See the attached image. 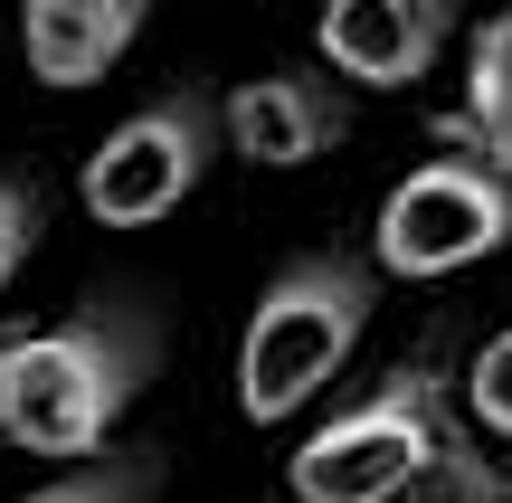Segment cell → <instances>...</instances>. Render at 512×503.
<instances>
[{
    "instance_id": "obj_5",
    "label": "cell",
    "mask_w": 512,
    "mask_h": 503,
    "mask_svg": "<svg viewBox=\"0 0 512 503\" xmlns=\"http://www.w3.org/2000/svg\"><path fill=\"white\" fill-rule=\"evenodd\" d=\"M512 238V181L475 162H418L380 200V266L389 276H456Z\"/></svg>"
},
{
    "instance_id": "obj_10",
    "label": "cell",
    "mask_w": 512,
    "mask_h": 503,
    "mask_svg": "<svg viewBox=\"0 0 512 503\" xmlns=\"http://www.w3.org/2000/svg\"><path fill=\"white\" fill-rule=\"evenodd\" d=\"M152 494H162V456H95V466L29 485L19 503H152Z\"/></svg>"
},
{
    "instance_id": "obj_3",
    "label": "cell",
    "mask_w": 512,
    "mask_h": 503,
    "mask_svg": "<svg viewBox=\"0 0 512 503\" xmlns=\"http://www.w3.org/2000/svg\"><path fill=\"white\" fill-rule=\"evenodd\" d=\"M456 437L437 361H399L361 409H332L323 428L294 447V494L304 503H399L427 485V466Z\"/></svg>"
},
{
    "instance_id": "obj_13",
    "label": "cell",
    "mask_w": 512,
    "mask_h": 503,
    "mask_svg": "<svg viewBox=\"0 0 512 503\" xmlns=\"http://www.w3.org/2000/svg\"><path fill=\"white\" fill-rule=\"evenodd\" d=\"M484 503H512V475H503V494H484Z\"/></svg>"
},
{
    "instance_id": "obj_8",
    "label": "cell",
    "mask_w": 512,
    "mask_h": 503,
    "mask_svg": "<svg viewBox=\"0 0 512 503\" xmlns=\"http://www.w3.org/2000/svg\"><path fill=\"white\" fill-rule=\"evenodd\" d=\"M38 86H95L114 57L143 38V0H29L19 19Z\"/></svg>"
},
{
    "instance_id": "obj_11",
    "label": "cell",
    "mask_w": 512,
    "mask_h": 503,
    "mask_svg": "<svg viewBox=\"0 0 512 503\" xmlns=\"http://www.w3.org/2000/svg\"><path fill=\"white\" fill-rule=\"evenodd\" d=\"M465 409H475V428L512 437V323L475 352V371H465Z\"/></svg>"
},
{
    "instance_id": "obj_12",
    "label": "cell",
    "mask_w": 512,
    "mask_h": 503,
    "mask_svg": "<svg viewBox=\"0 0 512 503\" xmlns=\"http://www.w3.org/2000/svg\"><path fill=\"white\" fill-rule=\"evenodd\" d=\"M29 247H38V190L29 181H0V285L29 266Z\"/></svg>"
},
{
    "instance_id": "obj_7",
    "label": "cell",
    "mask_w": 512,
    "mask_h": 503,
    "mask_svg": "<svg viewBox=\"0 0 512 503\" xmlns=\"http://www.w3.org/2000/svg\"><path fill=\"white\" fill-rule=\"evenodd\" d=\"M456 38V10L446 0H342V10L323 19V57L332 76H351V86H418L427 67H437V48Z\"/></svg>"
},
{
    "instance_id": "obj_6",
    "label": "cell",
    "mask_w": 512,
    "mask_h": 503,
    "mask_svg": "<svg viewBox=\"0 0 512 503\" xmlns=\"http://www.w3.org/2000/svg\"><path fill=\"white\" fill-rule=\"evenodd\" d=\"M219 133H228V152H247V162L294 171V162H313V152H332L351 133V105L332 95V76L275 67V76H256V86H238L219 105Z\"/></svg>"
},
{
    "instance_id": "obj_4",
    "label": "cell",
    "mask_w": 512,
    "mask_h": 503,
    "mask_svg": "<svg viewBox=\"0 0 512 503\" xmlns=\"http://www.w3.org/2000/svg\"><path fill=\"white\" fill-rule=\"evenodd\" d=\"M209 152H219V105L181 86V95H162V105L124 114V124L86 152L76 200L105 228H143V219H162V209H181L190 190H200Z\"/></svg>"
},
{
    "instance_id": "obj_9",
    "label": "cell",
    "mask_w": 512,
    "mask_h": 503,
    "mask_svg": "<svg viewBox=\"0 0 512 503\" xmlns=\"http://www.w3.org/2000/svg\"><path fill=\"white\" fill-rule=\"evenodd\" d=\"M437 133L456 143L446 162H475L494 181H512V10L475 29V48H465V105L437 114Z\"/></svg>"
},
{
    "instance_id": "obj_1",
    "label": "cell",
    "mask_w": 512,
    "mask_h": 503,
    "mask_svg": "<svg viewBox=\"0 0 512 503\" xmlns=\"http://www.w3.org/2000/svg\"><path fill=\"white\" fill-rule=\"evenodd\" d=\"M162 361L152 314L95 295L86 314H67L57 333L0 342V437L29 456H95L105 428L133 409V390Z\"/></svg>"
},
{
    "instance_id": "obj_2",
    "label": "cell",
    "mask_w": 512,
    "mask_h": 503,
    "mask_svg": "<svg viewBox=\"0 0 512 503\" xmlns=\"http://www.w3.org/2000/svg\"><path fill=\"white\" fill-rule=\"evenodd\" d=\"M370 304H380V276L351 266V257H294V266H275V285L256 295L247 342H238V409L256 418V428L294 418L351 361Z\"/></svg>"
}]
</instances>
